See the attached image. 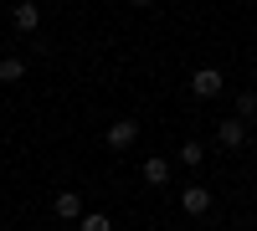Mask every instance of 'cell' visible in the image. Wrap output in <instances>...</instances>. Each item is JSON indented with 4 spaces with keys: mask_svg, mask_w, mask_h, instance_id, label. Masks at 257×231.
<instances>
[{
    "mask_svg": "<svg viewBox=\"0 0 257 231\" xmlns=\"http://www.w3.org/2000/svg\"><path fill=\"white\" fill-rule=\"evenodd\" d=\"M103 144H108L113 154L134 149V144H139V118H113V123H108V134H103Z\"/></svg>",
    "mask_w": 257,
    "mask_h": 231,
    "instance_id": "cell-1",
    "label": "cell"
},
{
    "mask_svg": "<svg viewBox=\"0 0 257 231\" xmlns=\"http://www.w3.org/2000/svg\"><path fill=\"white\" fill-rule=\"evenodd\" d=\"M190 93L196 98H221L226 93V72L221 67H196L190 72Z\"/></svg>",
    "mask_w": 257,
    "mask_h": 231,
    "instance_id": "cell-2",
    "label": "cell"
},
{
    "mask_svg": "<svg viewBox=\"0 0 257 231\" xmlns=\"http://www.w3.org/2000/svg\"><path fill=\"white\" fill-rule=\"evenodd\" d=\"M11 26L21 36H36L41 31V6H36V0H16V6H11Z\"/></svg>",
    "mask_w": 257,
    "mask_h": 231,
    "instance_id": "cell-3",
    "label": "cell"
},
{
    "mask_svg": "<svg viewBox=\"0 0 257 231\" xmlns=\"http://www.w3.org/2000/svg\"><path fill=\"white\" fill-rule=\"evenodd\" d=\"M216 144H221V149H242V144H247V118H237V113L216 118Z\"/></svg>",
    "mask_w": 257,
    "mask_h": 231,
    "instance_id": "cell-4",
    "label": "cell"
},
{
    "mask_svg": "<svg viewBox=\"0 0 257 231\" xmlns=\"http://www.w3.org/2000/svg\"><path fill=\"white\" fill-rule=\"evenodd\" d=\"M82 211H88V200H82L77 190H57V195H52V216H57V221H77Z\"/></svg>",
    "mask_w": 257,
    "mask_h": 231,
    "instance_id": "cell-5",
    "label": "cell"
},
{
    "mask_svg": "<svg viewBox=\"0 0 257 231\" xmlns=\"http://www.w3.org/2000/svg\"><path fill=\"white\" fill-rule=\"evenodd\" d=\"M211 200H216V195H211L206 185H185V190H180V211H185V216H206Z\"/></svg>",
    "mask_w": 257,
    "mask_h": 231,
    "instance_id": "cell-6",
    "label": "cell"
},
{
    "mask_svg": "<svg viewBox=\"0 0 257 231\" xmlns=\"http://www.w3.org/2000/svg\"><path fill=\"white\" fill-rule=\"evenodd\" d=\"M139 175H144V185H155V190H165V185H170V159H144L139 164Z\"/></svg>",
    "mask_w": 257,
    "mask_h": 231,
    "instance_id": "cell-7",
    "label": "cell"
},
{
    "mask_svg": "<svg viewBox=\"0 0 257 231\" xmlns=\"http://www.w3.org/2000/svg\"><path fill=\"white\" fill-rule=\"evenodd\" d=\"M175 164H185V170H201V164H206V144H201V139H185L180 149H175Z\"/></svg>",
    "mask_w": 257,
    "mask_h": 231,
    "instance_id": "cell-8",
    "label": "cell"
},
{
    "mask_svg": "<svg viewBox=\"0 0 257 231\" xmlns=\"http://www.w3.org/2000/svg\"><path fill=\"white\" fill-rule=\"evenodd\" d=\"M21 77H26V57H0V82H6V88H16Z\"/></svg>",
    "mask_w": 257,
    "mask_h": 231,
    "instance_id": "cell-9",
    "label": "cell"
},
{
    "mask_svg": "<svg viewBox=\"0 0 257 231\" xmlns=\"http://www.w3.org/2000/svg\"><path fill=\"white\" fill-rule=\"evenodd\" d=\"M77 231H113V216H103V211H82V216H77Z\"/></svg>",
    "mask_w": 257,
    "mask_h": 231,
    "instance_id": "cell-10",
    "label": "cell"
},
{
    "mask_svg": "<svg viewBox=\"0 0 257 231\" xmlns=\"http://www.w3.org/2000/svg\"><path fill=\"white\" fill-rule=\"evenodd\" d=\"M257 113V93H237V118H252Z\"/></svg>",
    "mask_w": 257,
    "mask_h": 231,
    "instance_id": "cell-11",
    "label": "cell"
},
{
    "mask_svg": "<svg viewBox=\"0 0 257 231\" xmlns=\"http://www.w3.org/2000/svg\"><path fill=\"white\" fill-rule=\"evenodd\" d=\"M128 6H139V11H149V6H155V0H128Z\"/></svg>",
    "mask_w": 257,
    "mask_h": 231,
    "instance_id": "cell-12",
    "label": "cell"
},
{
    "mask_svg": "<svg viewBox=\"0 0 257 231\" xmlns=\"http://www.w3.org/2000/svg\"><path fill=\"white\" fill-rule=\"evenodd\" d=\"M252 123H257V113H252Z\"/></svg>",
    "mask_w": 257,
    "mask_h": 231,
    "instance_id": "cell-13",
    "label": "cell"
},
{
    "mask_svg": "<svg viewBox=\"0 0 257 231\" xmlns=\"http://www.w3.org/2000/svg\"><path fill=\"white\" fill-rule=\"evenodd\" d=\"M0 231H6V226H0Z\"/></svg>",
    "mask_w": 257,
    "mask_h": 231,
    "instance_id": "cell-14",
    "label": "cell"
},
{
    "mask_svg": "<svg viewBox=\"0 0 257 231\" xmlns=\"http://www.w3.org/2000/svg\"><path fill=\"white\" fill-rule=\"evenodd\" d=\"M36 6H41V0H36Z\"/></svg>",
    "mask_w": 257,
    "mask_h": 231,
    "instance_id": "cell-15",
    "label": "cell"
}]
</instances>
